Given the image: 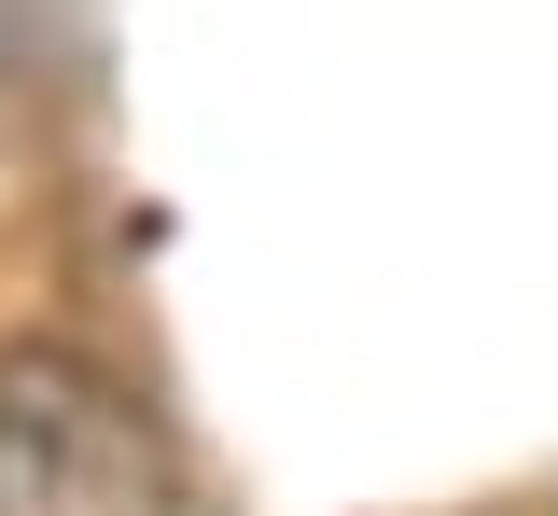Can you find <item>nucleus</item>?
Returning a JSON list of instances; mask_svg holds the SVG:
<instances>
[{"label": "nucleus", "mask_w": 558, "mask_h": 516, "mask_svg": "<svg viewBox=\"0 0 558 516\" xmlns=\"http://www.w3.org/2000/svg\"><path fill=\"white\" fill-rule=\"evenodd\" d=\"M0 516H209L140 391L84 349H0Z\"/></svg>", "instance_id": "1"}]
</instances>
